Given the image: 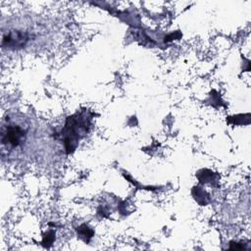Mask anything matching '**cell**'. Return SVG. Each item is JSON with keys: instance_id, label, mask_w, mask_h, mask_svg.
Listing matches in <instances>:
<instances>
[{"instance_id": "1", "label": "cell", "mask_w": 251, "mask_h": 251, "mask_svg": "<svg viewBox=\"0 0 251 251\" xmlns=\"http://www.w3.org/2000/svg\"><path fill=\"white\" fill-rule=\"evenodd\" d=\"M25 135V131L19 126H9L2 133V142L13 147L18 146Z\"/></svg>"}]
</instances>
